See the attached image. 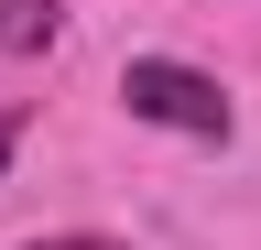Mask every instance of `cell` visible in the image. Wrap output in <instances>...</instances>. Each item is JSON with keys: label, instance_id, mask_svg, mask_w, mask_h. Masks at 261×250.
<instances>
[{"label": "cell", "instance_id": "obj_1", "mask_svg": "<svg viewBox=\"0 0 261 250\" xmlns=\"http://www.w3.org/2000/svg\"><path fill=\"white\" fill-rule=\"evenodd\" d=\"M120 109L152 120V131H185V142H228V131H240L228 87L196 76V66H174V54H130V66H120Z\"/></svg>", "mask_w": 261, "mask_h": 250}, {"label": "cell", "instance_id": "obj_2", "mask_svg": "<svg viewBox=\"0 0 261 250\" xmlns=\"http://www.w3.org/2000/svg\"><path fill=\"white\" fill-rule=\"evenodd\" d=\"M65 33V0H0V54H44Z\"/></svg>", "mask_w": 261, "mask_h": 250}, {"label": "cell", "instance_id": "obj_3", "mask_svg": "<svg viewBox=\"0 0 261 250\" xmlns=\"http://www.w3.org/2000/svg\"><path fill=\"white\" fill-rule=\"evenodd\" d=\"M22 250H130V239H87L76 229V239H22Z\"/></svg>", "mask_w": 261, "mask_h": 250}, {"label": "cell", "instance_id": "obj_4", "mask_svg": "<svg viewBox=\"0 0 261 250\" xmlns=\"http://www.w3.org/2000/svg\"><path fill=\"white\" fill-rule=\"evenodd\" d=\"M11 152H22V120H11V109H0V174H11Z\"/></svg>", "mask_w": 261, "mask_h": 250}]
</instances>
